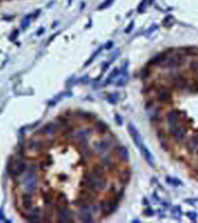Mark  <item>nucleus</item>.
Here are the masks:
<instances>
[{"instance_id":"1","label":"nucleus","mask_w":198,"mask_h":223,"mask_svg":"<svg viewBox=\"0 0 198 223\" xmlns=\"http://www.w3.org/2000/svg\"><path fill=\"white\" fill-rule=\"evenodd\" d=\"M128 132H129L130 136H131V138L133 139V141H134L136 147H137L139 149V151L141 152L142 156H143L145 161H146L151 168H154V160L153 155H151L150 150L145 146L144 141L141 137L140 132H139L137 128L134 126V124H132V123L128 124Z\"/></svg>"},{"instance_id":"2","label":"nucleus","mask_w":198,"mask_h":223,"mask_svg":"<svg viewBox=\"0 0 198 223\" xmlns=\"http://www.w3.org/2000/svg\"><path fill=\"white\" fill-rule=\"evenodd\" d=\"M117 144H119V140L117 139L115 135L109 132L105 136H102L101 139L94 141L91 147L95 152V154H96V156L100 157L102 155L106 154L110 150H112V148Z\"/></svg>"},{"instance_id":"3","label":"nucleus","mask_w":198,"mask_h":223,"mask_svg":"<svg viewBox=\"0 0 198 223\" xmlns=\"http://www.w3.org/2000/svg\"><path fill=\"white\" fill-rule=\"evenodd\" d=\"M97 202L99 206V214L101 215V219L109 217L114 212H116L120 204L118 201H116L113 197L110 196L98 199Z\"/></svg>"},{"instance_id":"4","label":"nucleus","mask_w":198,"mask_h":223,"mask_svg":"<svg viewBox=\"0 0 198 223\" xmlns=\"http://www.w3.org/2000/svg\"><path fill=\"white\" fill-rule=\"evenodd\" d=\"M28 166L25 163L24 157H20L18 159L11 158L7 165V171L13 179H17L23 175L27 171Z\"/></svg>"},{"instance_id":"5","label":"nucleus","mask_w":198,"mask_h":223,"mask_svg":"<svg viewBox=\"0 0 198 223\" xmlns=\"http://www.w3.org/2000/svg\"><path fill=\"white\" fill-rule=\"evenodd\" d=\"M55 221L61 223H72L75 221V214L69 205H55Z\"/></svg>"},{"instance_id":"6","label":"nucleus","mask_w":198,"mask_h":223,"mask_svg":"<svg viewBox=\"0 0 198 223\" xmlns=\"http://www.w3.org/2000/svg\"><path fill=\"white\" fill-rule=\"evenodd\" d=\"M24 188L27 193H34L38 190L39 185V179L37 176V168L35 165H31L29 167V171H28L26 176H25L24 181Z\"/></svg>"},{"instance_id":"7","label":"nucleus","mask_w":198,"mask_h":223,"mask_svg":"<svg viewBox=\"0 0 198 223\" xmlns=\"http://www.w3.org/2000/svg\"><path fill=\"white\" fill-rule=\"evenodd\" d=\"M93 133V129L85 127V128L76 129L73 135V142L76 144L77 148H83L90 146V137Z\"/></svg>"},{"instance_id":"8","label":"nucleus","mask_w":198,"mask_h":223,"mask_svg":"<svg viewBox=\"0 0 198 223\" xmlns=\"http://www.w3.org/2000/svg\"><path fill=\"white\" fill-rule=\"evenodd\" d=\"M99 163L104 167L105 170L107 171V173H115L121 168V167H120V164L121 163H120L119 161L113 156V154L111 153V152L110 153H106V154L100 156Z\"/></svg>"},{"instance_id":"9","label":"nucleus","mask_w":198,"mask_h":223,"mask_svg":"<svg viewBox=\"0 0 198 223\" xmlns=\"http://www.w3.org/2000/svg\"><path fill=\"white\" fill-rule=\"evenodd\" d=\"M91 203H81L79 206H77V220L84 223H93L95 222L94 214L90 209Z\"/></svg>"},{"instance_id":"10","label":"nucleus","mask_w":198,"mask_h":223,"mask_svg":"<svg viewBox=\"0 0 198 223\" xmlns=\"http://www.w3.org/2000/svg\"><path fill=\"white\" fill-rule=\"evenodd\" d=\"M111 153L113 154V156L121 164H127L130 161L129 151H128V149H127V147H125L124 145H121V144L115 145V146L112 148V150H111Z\"/></svg>"},{"instance_id":"11","label":"nucleus","mask_w":198,"mask_h":223,"mask_svg":"<svg viewBox=\"0 0 198 223\" xmlns=\"http://www.w3.org/2000/svg\"><path fill=\"white\" fill-rule=\"evenodd\" d=\"M37 134L43 136L45 139H52V138H58V130L55 122H49L45 124L44 127H42L39 130Z\"/></svg>"},{"instance_id":"12","label":"nucleus","mask_w":198,"mask_h":223,"mask_svg":"<svg viewBox=\"0 0 198 223\" xmlns=\"http://www.w3.org/2000/svg\"><path fill=\"white\" fill-rule=\"evenodd\" d=\"M99 193L98 191L86 190V188H80L77 193V196L80 197L84 202L87 203H95L99 199Z\"/></svg>"},{"instance_id":"13","label":"nucleus","mask_w":198,"mask_h":223,"mask_svg":"<svg viewBox=\"0 0 198 223\" xmlns=\"http://www.w3.org/2000/svg\"><path fill=\"white\" fill-rule=\"evenodd\" d=\"M186 132L187 129L185 128L183 125H180V124H175V125L169 126V130L168 133L169 135L173 138V140H175L176 142H180L182 140H184L185 136H186Z\"/></svg>"},{"instance_id":"14","label":"nucleus","mask_w":198,"mask_h":223,"mask_svg":"<svg viewBox=\"0 0 198 223\" xmlns=\"http://www.w3.org/2000/svg\"><path fill=\"white\" fill-rule=\"evenodd\" d=\"M116 178L117 181H118V184L124 185L129 184V182H131L132 179V171L130 168H127V167H123V168H120L118 171L116 172Z\"/></svg>"},{"instance_id":"15","label":"nucleus","mask_w":198,"mask_h":223,"mask_svg":"<svg viewBox=\"0 0 198 223\" xmlns=\"http://www.w3.org/2000/svg\"><path fill=\"white\" fill-rule=\"evenodd\" d=\"M43 210L41 207L34 206L32 209L28 211V214L25 216V219L29 222H42Z\"/></svg>"},{"instance_id":"16","label":"nucleus","mask_w":198,"mask_h":223,"mask_svg":"<svg viewBox=\"0 0 198 223\" xmlns=\"http://www.w3.org/2000/svg\"><path fill=\"white\" fill-rule=\"evenodd\" d=\"M74 117L76 120H81V121L87 122V123H94L96 119V116L93 113L88 112V111H83V110H76L73 111Z\"/></svg>"},{"instance_id":"17","label":"nucleus","mask_w":198,"mask_h":223,"mask_svg":"<svg viewBox=\"0 0 198 223\" xmlns=\"http://www.w3.org/2000/svg\"><path fill=\"white\" fill-rule=\"evenodd\" d=\"M34 203H35V199H34L33 193L26 191L21 196V205L25 210L29 211L32 209L34 207Z\"/></svg>"},{"instance_id":"18","label":"nucleus","mask_w":198,"mask_h":223,"mask_svg":"<svg viewBox=\"0 0 198 223\" xmlns=\"http://www.w3.org/2000/svg\"><path fill=\"white\" fill-rule=\"evenodd\" d=\"M93 129L94 131L97 133L98 136H105L106 134H108L110 131V128H109V125L106 124L104 121H102V120H95L94 123H93Z\"/></svg>"},{"instance_id":"19","label":"nucleus","mask_w":198,"mask_h":223,"mask_svg":"<svg viewBox=\"0 0 198 223\" xmlns=\"http://www.w3.org/2000/svg\"><path fill=\"white\" fill-rule=\"evenodd\" d=\"M181 112L178 110H171L168 111V113L165 114V119H166V122L169 126H172V125H175V124H177L179 122V120H180V116H181Z\"/></svg>"},{"instance_id":"20","label":"nucleus","mask_w":198,"mask_h":223,"mask_svg":"<svg viewBox=\"0 0 198 223\" xmlns=\"http://www.w3.org/2000/svg\"><path fill=\"white\" fill-rule=\"evenodd\" d=\"M156 133H157V138L159 139V141H160V147H162L165 151H168V139H166L165 130H163V128H162V127H159V128L157 129Z\"/></svg>"},{"instance_id":"21","label":"nucleus","mask_w":198,"mask_h":223,"mask_svg":"<svg viewBox=\"0 0 198 223\" xmlns=\"http://www.w3.org/2000/svg\"><path fill=\"white\" fill-rule=\"evenodd\" d=\"M52 165V157L49 153H45L44 156H43V159L41 160V162L39 163V169L41 171H47L49 169V167Z\"/></svg>"},{"instance_id":"22","label":"nucleus","mask_w":198,"mask_h":223,"mask_svg":"<svg viewBox=\"0 0 198 223\" xmlns=\"http://www.w3.org/2000/svg\"><path fill=\"white\" fill-rule=\"evenodd\" d=\"M55 205H69V197L64 191H60L55 194Z\"/></svg>"},{"instance_id":"23","label":"nucleus","mask_w":198,"mask_h":223,"mask_svg":"<svg viewBox=\"0 0 198 223\" xmlns=\"http://www.w3.org/2000/svg\"><path fill=\"white\" fill-rule=\"evenodd\" d=\"M197 145H198V142L196 141V139L194 138V136L192 138L190 139V140H188L186 142V144H185V147L187 148V150L189 153H193L194 151L197 149Z\"/></svg>"},{"instance_id":"24","label":"nucleus","mask_w":198,"mask_h":223,"mask_svg":"<svg viewBox=\"0 0 198 223\" xmlns=\"http://www.w3.org/2000/svg\"><path fill=\"white\" fill-rule=\"evenodd\" d=\"M106 99L108 101L110 102L111 104H116L117 102H118V99H119V95L118 93H113V94H109L108 96L106 97Z\"/></svg>"},{"instance_id":"25","label":"nucleus","mask_w":198,"mask_h":223,"mask_svg":"<svg viewBox=\"0 0 198 223\" xmlns=\"http://www.w3.org/2000/svg\"><path fill=\"white\" fill-rule=\"evenodd\" d=\"M118 74H119V70L118 69H114L112 70V73L109 74V77H108L107 80H106V84H109V83L112 82L113 79H115V77L118 76Z\"/></svg>"},{"instance_id":"26","label":"nucleus","mask_w":198,"mask_h":223,"mask_svg":"<svg viewBox=\"0 0 198 223\" xmlns=\"http://www.w3.org/2000/svg\"><path fill=\"white\" fill-rule=\"evenodd\" d=\"M166 182H168L169 184L175 185V187H177V185H182L181 181H179V179H174V178H171V176H168V178H166Z\"/></svg>"},{"instance_id":"27","label":"nucleus","mask_w":198,"mask_h":223,"mask_svg":"<svg viewBox=\"0 0 198 223\" xmlns=\"http://www.w3.org/2000/svg\"><path fill=\"white\" fill-rule=\"evenodd\" d=\"M186 216L190 219L191 221H193V222H195L197 220V214H196V212L189 211V212L186 213Z\"/></svg>"},{"instance_id":"28","label":"nucleus","mask_w":198,"mask_h":223,"mask_svg":"<svg viewBox=\"0 0 198 223\" xmlns=\"http://www.w3.org/2000/svg\"><path fill=\"white\" fill-rule=\"evenodd\" d=\"M101 50H102V48H99V49L97 50V51H95V53H94V54H93V55H92V57H91L90 59H89V60H88L87 61H86V64H85V67H86V66H88V64H90V63H91V61H93V60H94V59H95V58H96V57H97V55L99 54V53H100V52H101Z\"/></svg>"},{"instance_id":"29","label":"nucleus","mask_w":198,"mask_h":223,"mask_svg":"<svg viewBox=\"0 0 198 223\" xmlns=\"http://www.w3.org/2000/svg\"><path fill=\"white\" fill-rule=\"evenodd\" d=\"M189 67H190V70H193V72H196V70H198V63H197L196 61H192L190 63Z\"/></svg>"},{"instance_id":"30","label":"nucleus","mask_w":198,"mask_h":223,"mask_svg":"<svg viewBox=\"0 0 198 223\" xmlns=\"http://www.w3.org/2000/svg\"><path fill=\"white\" fill-rule=\"evenodd\" d=\"M30 19H31V15H29V16H27L25 19L23 20V25H22V28L23 29H25L27 26H29V23H30Z\"/></svg>"},{"instance_id":"31","label":"nucleus","mask_w":198,"mask_h":223,"mask_svg":"<svg viewBox=\"0 0 198 223\" xmlns=\"http://www.w3.org/2000/svg\"><path fill=\"white\" fill-rule=\"evenodd\" d=\"M115 121L119 126L123 125V119H122V117L119 115V114H115Z\"/></svg>"},{"instance_id":"32","label":"nucleus","mask_w":198,"mask_h":223,"mask_svg":"<svg viewBox=\"0 0 198 223\" xmlns=\"http://www.w3.org/2000/svg\"><path fill=\"white\" fill-rule=\"evenodd\" d=\"M145 213H147V214H145V215H148V216H153L154 214V211L153 209L151 208L150 206H148L147 207V209L145 210Z\"/></svg>"},{"instance_id":"33","label":"nucleus","mask_w":198,"mask_h":223,"mask_svg":"<svg viewBox=\"0 0 198 223\" xmlns=\"http://www.w3.org/2000/svg\"><path fill=\"white\" fill-rule=\"evenodd\" d=\"M111 3H112V0H108V1H105L103 4H102L100 7H99V9H104V8L109 7V6L111 5Z\"/></svg>"},{"instance_id":"34","label":"nucleus","mask_w":198,"mask_h":223,"mask_svg":"<svg viewBox=\"0 0 198 223\" xmlns=\"http://www.w3.org/2000/svg\"><path fill=\"white\" fill-rule=\"evenodd\" d=\"M133 27H134V24H133V23H131V25H129V26H128V28H127V29L125 30V32H126L127 34H128V33H130V31H131V30L133 29Z\"/></svg>"},{"instance_id":"35","label":"nucleus","mask_w":198,"mask_h":223,"mask_svg":"<svg viewBox=\"0 0 198 223\" xmlns=\"http://www.w3.org/2000/svg\"><path fill=\"white\" fill-rule=\"evenodd\" d=\"M112 46H113V43L109 42L108 43V45H106V49H110V47H112Z\"/></svg>"},{"instance_id":"36","label":"nucleus","mask_w":198,"mask_h":223,"mask_svg":"<svg viewBox=\"0 0 198 223\" xmlns=\"http://www.w3.org/2000/svg\"><path fill=\"white\" fill-rule=\"evenodd\" d=\"M194 138H195V139H196V141L198 142V134H197V135H195V136H194Z\"/></svg>"},{"instance_id":"37","label":"nucleus","mask_w":198,"mask_h":223,"mask_svg":"<svg viewBox=\"0 0 198 223\" xmlns=\"http://www.w3.org/2000/svg\"><path fill=\"white\" fill-rule=\"evenodd\" d=\"M195 173H196V175L198 176V169H197V170H195Z\"/></svg>"},{"instance_id":"38","label":"nucleus","mask_w":198,"mask_h":223,"mask_svg":"<svg viewBox=\"0 0 198 223\" xmlns=\"http://www.w3.org/2000/svg\"><path fill=\"white\" fill-rule=\"evenodd\" d=\"M197 155H198V150H197Z\"/></svg>"}]
</instances>
